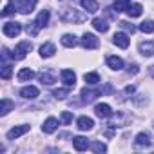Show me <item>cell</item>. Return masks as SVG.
Listing matches in <instances>:
<instances>
[{
    "label": "cell",
    "instance_id": "cell-1",
    "mask_svg": "<svg viewBox=\"0 0 154 154\" xmlns=\"http://www.w3.org/2000/svg\"><path fill=\"white\" fill-rule=\"evenodd\" d=\"M47 22H49V11H47V9H44V11H40V13H38L36 20H35L33 24H29L26 29H27V33H29L31 36H36V35H38V31H40L42 27H45V26H47Z\"/></svg>",
    "mask_w": 154,
    "mask_h": 154
},
{
    "label": "cell",
    "instance_id": "cell-2",
    "mask_svg": "<svg viewBox=\"0 0 154 154\" xmlns=\"http://www.w3.org/2000/svg\"><path fill=\"white\" fill-rule=\"evenodd\" d=\"M60 18H62V22H67V24H80V22H84L87 17L84 15V13H78V11H74V9H71V8H67V9H63L62 13H60Z\"/></svg>",
    "mask_w": 154,
    "mask_h": 154
},
{
    "label": "cell",
    "instance_id": "cell-3",
    "mask_svg": "<svg viewBox=\"0 0 154 154\" xmlns=\"http://www.w3.org/2000/svg\"><path fill=\"white\" fill-rule=\"evenodd\" d=\"M36 2H38V0H11L9 4H11L18 13H22V15H29V13L35 9Z\"/></svg>",
    "mask_w": 154,
    "mask_h": 154
},
{
    "label": "cell",
    "instance_id": "cell-4",
    "mask_svg": "<svg viewBox=\"0 0 154 154\" xmlns=\"http://www.w3.org/2000/svg\"><path fill=\"white\" fill-rule=\"evenodd\" d=\"M31 49H33L31 42H20V44L15 47V51H13L11 58H15V60H22V58H26V54H27Z\"/></svg>",
    "mask_w": 154,
    "mask_h": 154
},
{
    "label": "cell",
    "instance_id": "cell-5",
    "mask_svg": "<svg viewBox=\"0 0 154 154\" xmlns=\"http://www.w3.org/2000/svg\"><path fill=\"white\" fill-rule=\"evenodd\" d=\"M2 31H4V35H6V36H11V38H15V36H18V35H20V31H22V26H20L18 22H8V24H4Z\"/></svg>",
    "mask_w": 154,
    "mask_h": 154
},
{
    "label": "cell",
    "instance_id": "cell-6",
    "mask_svg": "<svg viewBox=\"0 0 154 154\" xmlns=\"http://www.w3.org/2000/svg\"><path fill=\"white\" fill-rule=\"evenodd\" d=\"M82 45H84L85 49H96V47L100 45V42H98V38H96L93 33H85V35L82 36Z\"/></svg>",
    "mask_w": 154,
    "mask_h": 154
},
{
    "label": "cell",
    "instance_id": "cell-7",
    "mask_svg": "<svg viewBox=\"0 0 154 154\" xmlns=\"http://www.w3.org/2000/svg\"><path fill=\"white\" fill-rule=\"evenodd\" d=\"M60 78H62V82H63L67 87H74V84H76V74H74L71 69H63V71L60 72Z\"/></svg>",
    "mask_w": 154,
    "mask_h": 154
},
{
    "label": "cell",
    "instance_id": "cell-8",
    "mask_svg": "<svg viewBox=\"0 0 154 154\" xmlns=\"http://www.w3.org/2000/svg\"><path fill=\"white\" fill-rule=\"evenodd\" d=\"M134 147L136 149H149L150 147V136L147 132H140L134 140Z\"/></svg>",
    "mask_w": 154,
    "mask_h": 154
},
{
    "label": "cell",
    "instance_id": "cell-9",
    "mask_svg": "<svg viewBox=\"0 0 154 154\" xmlns=\"http://www.w3.org/2000/svg\"><path fill=\"white\" fill-rule=\"evenodd\" d=\"M112 42L118 45V47H122V49H127L129 47V35L127 33H114V36H112Z\"/></svg>",
    "mask_w": 154,
    "mask_h": 154
},
{
    "label": "cell",
    "instance_id": "cell-10",
    "mask_svg": "<svg viewBox=\"0 0 154 154\" xmlns=\"http://www.w3.org/2000/svg\"><path fill=\"white\" fill-rule=\"evenodd\" d=\"M94 112H96L98 118H109V116H112V109H111L109 103H98L94 107Z\"/></svg>",
    "mask_w": 154,
    "mask_h": 154
},
{
    "label": "cell",
    "instance_id": "cell-11",
    "mask_svg": "<svg viewBox=\"0 0 154 154\" xmlns=\"http://www.w3.org/2000/svg\"><path fill=\"white\" fill-rule=\"evenodd\" d=\"M38 78H40L42 84H45V85H53V84L56 82V74H54L53 71L45 69V71H42V72L38 74Z\"/></svg>",
    "mask_w": 154,
    "mask_h": 154
},
{
    "label": "cell",
    "instance_id": "cell-12",
    "mask_svg": "<svg viewBox=\"0 0 154 154\" xmlns=\"http://www.w3.org/2000/svg\"><path fill=\"white\" fill-rule=\"evenodd\" d=\"M80 94H82V100H84V102H93V100H96L102 93H100L98 89H87V87H85V89H82Z\"/></svg>",
    "mask_w": 154,
    "mask_h": 154
},
{
    "label": "cell",
    "instance_id": "cell-13",
    "mask_svg": "<svg viewBox=\"0 0 154 154\" xmlns=\"http://www.w3.org/2000/svg\"><path fill=\"white\" fill-rule=\"evenodd\" d=\"M93 125H94L93 118H87V116H80L78 122H76V127H78L80 131H91Z\"/></svg>",
    "mask_w": 154,
    "mask_h": 154
},
{
    "label": "cell",
    "instance_id": "cell-14",
    "mask_svg": "<svg viewBox=\"0 0 154 154\" xmlns=\"http://www.w3.org/2000/svg\"><path fill=\"white\" fill-rule=\"evenodd\" d=\"M58 129V120L56 118H47L45 122H44V125H42V131L45 132V134H51V132H54Z\"/></svg>",
    "mask_w": 154,
    "mask_h": 154
},
{
    "label": "cell",
    "instance_id": "cell-15",
    "mask_svg": "<svg viewBox=\"0 0 154 154\" xmlns=\"http://www.w3.org/2000/svg\"><path fill=\"white\" fill-rule=\"evenodd\" d=\"M27 131H29V125H18V127H13V129L8 132V140H15V138L22 136V134H26Z\"/></svg>",
    "mask_w": 154,
    "mask_h": 154
},
{
    "label": "cell",
    "instance_id": "cell-16",
    "mask_svg": "<svg viewBox=\"0 0 154 154\" xmlns=\"http://www.w3.org/2000/svg\"><path fill=\"white\" fill-rule=\"evenodd\" d=\"M54 53H56V47H54V44H51V42H47V44H44V45L40 47V56H42V58H51Z\"/></svg>",
    "mask_w": 154,
    "mask_h": 154
},
{
    "label": "cell",
    "instance_id": "cell-17",
    "mask_svg": "<svg viewBox=\"0 0 154 154\" xmlns=\"http://www.w3.org/2000/svg\"><path fill=\"white\" fill-rule=\"evenodd\" d=\"M20 94H22V98H26V100H35V98L38 96V89H36L35 85H27V87H24V89L20 91Z\"/></svg>",
    "mask_w": 154,
    "mask_h": 154
},
{
    "label": "cell",
    "instance_id": "cell-18",
    "mask_svg": "<svg viewBox=\"0 0 154 154\" xmlns=\"http://www.w3.org/2000/svg\"><path fill=\"white\" fill-rule=\"evenodd\" d=\"M72 147L76 149V150H85L87 147H89V141H87V138H84V136H76V138H72Z\"/></svg>",
    "mask_w": 154,
    "mask_h": 154
},
{
    "label": "cell",
    "instance_id": "cell-19",
    "mask_svg": "<svg viewBox=\"0 0 154 154\" xmlns=\"http://www.w3.org/2000/svg\"><path fill=\"white\" fill-rule=\"evenodd\" d=\"M107 65L112 71H120V69H123V60L120 56H107Z\"/></svg>",
    "mask_w": 154,
    "mask_h": 154
},
{
    "label": "cell",
    "instance_id": "cell-20",
    "mask_svg": "<svg viewBox=\"0 0 154 154\" xmlns=\"http://www.w3.org/2000/svg\"><path fill=\"white\" fill-rule=\"evenodd\" d=\"M80 4H82V8H84L87 13H96V11L100 9V6H98L96 0H80Z\"/></svg>",
    "mask_w": 154,
    "mask_h": 154
},
{
    "label": "cell",
    "instance_id": "cell-21",
    "mask_svg": "<svg viewBox=\"0 0 154 154\" xmlns=\"http://www.w3.org/2000/svg\"><path fill=\"white\" fill-rule=\"evenodd\" d=\"M140 53L143 56H152L154 54V42H141L140 44Z\"/></svg>",
    "mask_w": 154,
    "mask_h": 154
},
{
    "label": "cell",
    "instance_id": "cell-22",
    "mask_svg": "<svg viewBox=\"0 0 154 154\" xmlns=\"http://www.w3.org/2000/svg\"><path fill=\"white\" fill-rule=\"evenodd\" d=\"M93 27H94L96 31H100V33H107V31H109V24H107L103 18H94V20H93Z\"/></svg>",
    "mask_w": 154,
    "mask_h": 154
},
{
    "label": "cell",
    "instance_id": "cell-23",
    "mask_svg": "<svg viewBox=\"0 0 154 154\" xmlns=\"http://www.w3.org/2000/svg\"><path fill=\"white\" fill-rule=\"evenodd\" d=\"M141 13H143L141 4H132V6H129V8H127V15H129L131 18H136V17H140Z\"/></svg>",
    "mask_w": 154,
    "mask_h": 154
},
{
    "label": "cell",
    "instance_id": "cell-24",
    "mask_svg": "<svg viewBox=\"0 0 154 154\" xmlns=\"http://www.w3.org/2000/svg\"><path fill=\"white\" fill-rule=\"evenodd\" d=\"M15 107V103L11 102V100H8V98H4L2 102H0V114H2V116H6L11 109Z\"/></svg>",
    "mask_w": 154,
    "mask_h": 154
},
{
    "label": "cell",
    "instance_id": "cell-25",
    "mask_svg": "<svg viewBox=\"0 0 154 154\" xmlns=\"http://www.w3.org/2000/svg\"><path fill=\"white\" fill-rule=\"evenodd\" d=\"M84 80H85L87 85H96L100 82V76H98V72H85L84 74Z\"/></svg>",
    "mask_w": 154,
    "mask_h": 154
},
{
    "label": "cell",
    "instance_id": "cell-26",
    "mask_svg": "<svg viewBox=\"0 0 154 154\" xmlns=\"http://www.w3.org/2000/svg\"><path fill=\"white\" fill-rule=\"evenodd\" d=\"M33 76H35V72H33L31 69H27V67L18 71V80H20V82H29Z\"/></svg>",
    "mask_w": 154,
    "mask_h": 154
},
{
    "label": "cell",
    "instance_id": "cell-27",
    "mask_svg": "<svg viewBox=\"0 0 154 154\" xmlns=\"http://www.w3.org/2000/svg\"><path fill=\"white\" fill-rule=\"evenodd\" d=\"M76 44H78V40H76L74 35H63L62 36V45L63 47H74Z\"/></svg>",
    "mask_w": 154,
    "mask_h": 154
},
{
    "label": "cell",
    "instance_id": "cell-28",
    "mask_svg": "<svg viewBox=\"0 0 154 154\" xmlns=\"http://www.w3.org/2000/svg\"><path fill=\"white\" fill-rule=\"evenodd\" d=\"M131 4H129V0H114V4H112V8H114V11L116 13H122V11H127V8H129Z\"/></svg>",
    "mask_w": 154,
    "mask_h": 154
},
{
    "label": "cell",
    "instance_id": "cell-29",
    "mask_svg": "<svg viewBox=\"0 0 154 154\" xmlns=\"http://www.w3.org/2000/svg\"><path fill=\"white\" fill-rule=\"evenodd\" d=\"M140 31L141 33H154V22L152 20H145L140 24Z\"/></svg>",
    "mask_w": 154,
    "mask_h": 154
},
{
    "label": "cell",
    "instance_id": "cell-30",
    "mask_svg": "<svg viewBox=\"0 0 154 154\" xmlns=\"http://www.w3.org/2000/svg\"><path fill=\"white\" fill-rule=\"evenodd\" d=\"M89 147H91V150H93V152H98V154H100V152H105V150H107V147H105L103 143H100V141H93V143H91Z\"/></svg>",
    "mask_w": 154,
    "mask_h": 154
},
{
    "label": "cell",
    "instance_id": "cell-31",
    "mask_svg": "<svg viewBox=\"0 0 154 154\" xmlns=\"http://www.w3.org/2000/svg\"><path fill=\"white\" fill-rule=\"evenodd\" d=\"M53 94H54V98H58V100H63L65 96H69V87H67V89H56Z\"/></svg>",
    "mask_w": 154,
    "mask_h": 154
},
{
    "label": "cell",
    "instance_id": "cell-32",
    "mask_svg": "<svg viewBox=\"0 0 154 154\" xmlns=\"http://www.w3.org/2000/svg\"><path fill=\"white\" fill-rule=\"evenodd\" d=\"M0 76H2L4 80H9V78H11V65L6 63V65L2 67V72H0Z\"/></svg>",
    "mask_w": 154,
    "mask_h": 154
},
{
    "label": "cell",
    "instance_id": "cell-33",
    "mask_svg": "<svg viewBox=\"0 0 154 154\" xmlns=\"http://www.w3.org/2000/svg\"><path fill=\"white\" fill-rule=\"evenodd\" d=\"M60 118H62V123H63V125H69V123L72 122V114H71L69 111H63Z\"/></svg>",
    "mask_w": 154,
    "mask_h": 154
},
{
    "label": "cell",
    "instance_id": "cell-34",
    "mask_svg": "<svg viewBox=\"0 0 154 154\" xmlns=\"http://www.w3.org/2000/svg\"><path fill=\"white\" fill-rule=\"evenodd\" d=\"M120 27H122V29H125V31H127V33H131V35L136 31V27H134L132 24H129V22H120Z\"/></svg>",
    "mask_w": 154,
    "mask_h": 154
},
{
    "label": "cell",
    "instance_id": "cell-35",
    "mask_svg": "<svg viewBox=\"0 0 154 154\" xmlns=\"http://www.w3.org/2000/svg\"><path fill=\"white\" fill-rule=\"evenodd\" d=\"M15 11H17V9H15L11 4H9V6H6V8H4V11H2V17H9V15H13Z\"/></svg>",
    "mask_w": 154,
    "mask_h": 154
},
{
    "label": "cell",
    "instance_id": "cell-36",
    "mask_svg": "<svg viewBox=\"0 0 154 154\" xmlns=\"http://www.w3.org/2000/svg\"><path fill=\"white\" fill-rule=\"evenodd\" d=\"M140 69H138V65L136 63H132V65H129V69H127V74H136Z\"/></svg>",
    "mask_w": 154,
    "mask_h": 154
},
{
    "label": "cell",
    "instance_id": "cell-37",
    "mask_svg": "<svg viewBox=\"0 0 154 154\" xmlns=\"http://www.w3.org/2000/svg\"><path fill=\"white\" fill-rule=\"evenodd\" d=\"M125 93H127V94H132V93H134V87H132V85H127V87H125Z\"/></svg>",
    "mask_w": 154,
    "mask_h": 154
}]
</instances>
